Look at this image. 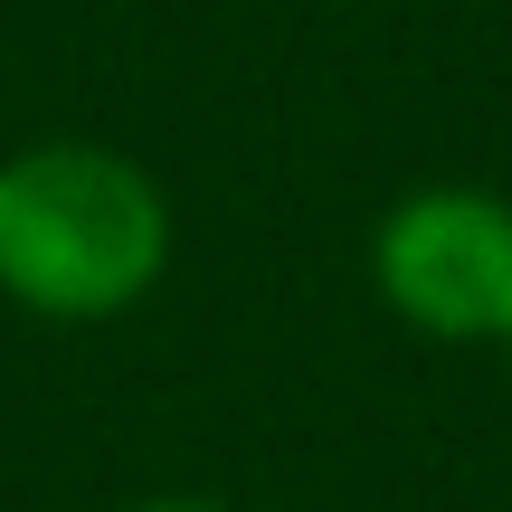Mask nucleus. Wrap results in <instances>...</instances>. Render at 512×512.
Here are the masks:
<instances>
[{"mask_svg": "<svg viewBox=\"0 0 512 512\" xmlns=\"http://www.w3.org/2000/svg\"><path fill=\"white\" fill-rule=\"evenodd\" d=\"M171 256V209L143 162L95 143H38L0 162V285L29 313H124Z\"/></svg>", "mask_w": 512, "mask_h": 512, "instance_id": "obj_1", "label": "nucleus"}, {"mask_svg": "<svg viewBox=\"0 0 512 512\" xmlns=\"http://www.w3.org/2000/svg\"><path fill=\"white\" fill-rule=\"evenodd\" d=\"M503 351H512V342H503Z\"/></svg>", "mask_w": 512, "mask_h": 512, "instance_id": "obj_4", "label": "nucleus"}, {"mask_svg": "<svg viewBox=\"0 0 512 512\" xmlns=\"http://www.w3.org/2000/svg\"><path fill=\"white\" fill-rule=\"evenodd\" d=\"M143 512H219V503H143Z\"/></svg>", "mask_w": 512, "mask_h": 512, "instance_id": "obj_3", "label": "nucleus"}, {"mask_svg": "<svg viewBox=\"0 0 512 512\" xmlns=\"http://www.w3.org/2000/svg\"><path fill=\"white\" fill-rule=\"evenodd\" d=\"M370 275L427 342H512V209L494 190H408L370 238Z\"/></svg>", "mask_w": 512, "mask_h": 512, "instance_id": "obj_2", "label": "nucleus"}]
</instances>
